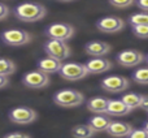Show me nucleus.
I'll use <instances>...</instances> for the list:
<instances>
[{
    "label": "nucleus",
    "mask_w": 148,
    "mask_h": 138,
    "mask_svg": "<svg viewBox=\"0 0 148 138\" xmlns=\"http://www.w3.org/2000/svg\"><path fill=\"white\" fill-rule=\"evenodd\" d=\"M14 16L22 22H36L46 17L47 9L39 3H22L14 8Z\"/></svg>",
    "instance_id": "obj_1"
},
{
    "label": "nucleus",
    "mask_w": 148,
    "mask_h": 138,
    "mask_svg": "<svg viewBox=\"0 0 148 138\" xmlns=\"http://www.w3.org/2000/svg\"><path fill=\"white\" fill-rule=\"evenodd\" d=\"M84 97L81 91L74 89H64L53 95L55 104L64 108H75L83 103Z\"/></svg>",
    "instance_id": "obj_2"
},
{
    "label": "nucleus",
    "mask_w": 148,
    "mask_h": 138,
    "mask_svg": "<svg viewBox=\"0 0 148 138\" xmlns=\"http://www.w3.org/2000/svg\"><path fill=\"white\" fill-rule=\"evenodd\" d=\"M3 43L10 47H21L31 42V35L22 29H8L0 34Z\"/></svg>",
    "instance_id": "obj_3"
},
{
    "label": "nucleus",
    "mask_w": 148,
    "mask_h": 138,
    "mask_svg": "<svg viewBox=\"0 0 148 138\" xmlns=\"http://www.w3.org/2000/svg\"><path fill=\"white\" fill-rule=\"evenodd\" d=\"M49 82H51L49 74L44 73V72L39 70V69L27 72V73H25L22 77V83L31 90L44 89V87L49 86Z\"/></svg>",
    "instance_id": "obj_4"
},
{
    "label": "nucleus",
    "mask_w": 148,
    "mask_h": 138,
    "mask_svg": "<svg viewBox=\"0 0 148 138\" xmlns=\"http://www.w3.org/2000/svg\"><path fill=\"white\" fill-rule=\"evenodd\" d=\"M44 51L49 57H55L59 60H65L72 55L70 47L68 46L66 42L56 41V39H48L44 43Z\"/></svg>",
    "instance_id": "obj_5"
},
{
    "label": "nucleus",
    "mask_w": 148,
    "mask_h": 138,
    "mask_svg": "<svg viewBox=\"0 0 148 138\" xmlns=\"http://www.w3.org/2000/svg\"><path fill=\"white\" fill-rule=\"evenodd\" d=\"M88 74L86 64H79V63H65L60 70V76L66 81H79Z\"/></svg>",
    "instance_id": "obj_6"
},
{
    "label": "nucleus",
    "mask_w": 148,
    "mask_h": 138,
    "mask_svg": "<svg viewBox=\"0 0 148 138\" xmlns=\"http://www.w3.org/2000/svg\"><path fill=\"white\" fill-rule=\"evenodd\" d=\"M46 35L49 39H56V41L66 42L74 35V28L69 23L65 22H56L49 25L46 29Z\"/></svg>",
    "instance_id": "obj_7"
},
{
    "label": "nucleus",
    "mask_w": 148,
    "mask_h": 138,
    "mask_svg": "<svg viewBox=\"0 0 148 138\" xmlns=\"http://www.w3.org/2000/svg\"><path fill=\"white\" fill-rule=\"evenodd\" d=\"M8 117L12 123L14 124H20V125H27L31 124L36 120L38 115L33 108L29 107H16L13 110L9 111L8 113Z\"/></svg>",
    "instance_id": "obj_8"
},
{
    "label": "nucleus",
    "mask_w": 148,
    "mask_h": 138,
    "mask_svg": "<svg viewBox=\"0 0 148 138\" xmlns=\"http://www.w3.org/2000/svg\"><path fill=\"white\" fill-rule=\"evenodd\" d=\"M116 60H117V63L121 67L134 68L138 67L139 64H142L146 60V56L138 50H123V51L117 54Z\"/></svg>",
    "instance_id": "obj_9"
},
{
    "label": "nucleus",
    "mask_w": 148,
    "mask_h": 138,
    "mask_svg": "<svg viewBox=\"0 0 148 138\" xmlns=\"http://www.w3.org/2000/svg\"><path fill=\"white\" fill-rule=\"evenodd\" d=\"M96 28L101 33L114 34L121 31L125 28V21L120 17H116V16H107V17H103L100 20H97Z\"/></svg>",
    "instance_id": "obj_10"
},
{
    "label": "nucleus",
    "mask_w": 148,
    "mask_h": 138,
    "mask_svg": "<svg viewBox=\"0 0 148 138\" xmlns=\"http://www.w3.org/2000/svg\"><path fill=\"white\" fill-rule=\"evenodd\" d=\"M130 82L122 76H109L101 81V89L109 92H122L129 89Z\"/></svg>",
    "instance_id": "obj_11"
},
{
    "label": "nucleus",
    "mask_w": 148,
    "mask_h": 138,
    "mask_svg": "<svg viewBox=\"0 0 148 138\" xmlns=\"http://www.w3.org/2000/svg\"><path fill=\"white\" fill-rule=\"evenodd\" d=\"M110 44L103 41H91L84 46L86 54L92 57H104L110 52Z\"/></svg>",
    "instance_id": "obj_12"
},
{
    "label": "nucleus",
    "mask_w": 148,
    "mask_h": 138,
    "mask_svg": "<svg viewBox=\"0 0 148 138\" xmlns=\"http://www.w3.org/2000/svg\"><path fill=\"white\" fill-rule=\"evenodd\" d=\"M86 68L88 69L90 74H100L109 70L112 68V63L105 57H94L86 63Z\"/></svg>",
    "instance_id": "obj_13"
},
{
    "label": "nucleus",
    "mask_w": 148,
    "mask_h": 138,
    "mask_svg": "<svg viewBox=\"0 0 148 138\" xmlns=\"http://www.w3.org/2000/svg\"><path fill=\"white\" fill-rule=\"evenodd\" d=\"M133 126L129 123H123V121H112V124L109 125L107 133L112 137L116 138H123V137H129L130 133L133 132Z\"/></svg>",
    "instance_id": "obj_14"
},
{
    "label": "nucleus",
    "mask_w": 148,
    "mask_h": 138,
    "mask_svg": "<svg viewBox=\"0 0 148 138\" xmlns=\"http://www.w3.org/2000/svg\"><path fill=\"white\" fill-rule=\"evenodd\" d=\"M62 61L59 59H55V57H44V59H40L38 61V69L47 74H53V73H60L62 68Z\"/></svg>",
    "instance_id": "obj_15"
},
{
    "label": "nucleus",
    "mask_w": 148,
    "mask_h": 138,
    "mask_svg": "<svg viewBox=\"0 0 148 138\" xmlns=\"http://www.w3.org/2000/svg\"><path fill=\"white\" fill-rule=\"evenodd\" d=\"M131 111L133 110L129 106H126L121 99H110L107 108V115L114 116V117H121V116L129 115Z\"/></svg>",
    "instance_id": "obj_16"
},
{
    "label": "nucleus",
    "mask_w": 148,
    "mask_h": 138,
    "mask_svg": "<svg viewBox=\"0 0 148 138\" xmlns=\"http://www.w3.org/2000/svg\"><path fill=\"white\" fill-rule=\"evenodd\" d=\"M109 100L104 97H95L87 102V110L91 111V112L100 115V113H107V108L109 104Z\"/></svg>",
    "instance_id": "obj_17"
},
{
    "label": "nucleus",
    "mask_w": 148,
    "mask_h": 138,
    "mask_svg": "<svg viewBox=\"0 0 148 138\" xmlns=\"http://www.w3.org/2000/svg\"><path fill=\"white\" fill-rule=\"evenodd\" d=\"M88 124L95 129V132H107L109 125L112 124V119L109 116L104 115V113H100V115H95L92 116L88 120Z\"/></svg>",
    "instance_id": "obj_18"
},
{
    "label": "nucleus",
    "mask_w": 148,
    "mask_h": 138,
    "mask_svg": "<svg viewBox=\"0 0 148 138\" xmlns=\"http://www.w3.org/2000/svg\"><path fill=\"white\" fill-rule=\"evenodd\" d=\"M70 133H72L73 138H92L95 134H96V132H95V129L87 123V124L75 125L72 129Z\"/></svg>",
    "instance_id": "obj_19"
},
{
    "label": "nucleus",
    "mask_w": 148,
    "mask_h": 138,
    "mask_svg": "<svg viewBox=\"0 0 148 138\" xmlns=\"http://www.w3.org/2000/svg\"><path fill=\"white\" fill-rule=\"evenodd\" d=\"M143 98H144V95L138 94V92H126V94L122 95L121 100H122L126 106H129L131 110H135V108H139L142 106Z\"/></svg>",
    "instance_id": "obj_20"
},
{
    "label": "nucleus",
    "mask_w": 148,
    "mask_h": 138,
    "mask_svg": "<svg viewBox=\"0 0 148 138\" xmlns=\"http://www.w3.org/2000/svg\"><path fill=\"white\" fill-rule=\"evenodd\" d=\"M16 72V64L9 59H0V76L9 77Z\"/></svg>",
    "instance_id": "obj_21"
},
{
    "label": "nucleus",
    "mask_w": 148,
    "mask_h": 138,
    "mask_svg": "<svg viewBox=\"0 0 148 138\" xmlns=\"http://www.w3.org/2000/svg\"><path fill=\"white\" fill-rule=\"evenodd\" d=\"M133 79L134 82L139 85H148V67L139 68L133 73Z\"/></svg>",
    "instance_id": "obj_22"
},
{
    "label": "nucleus",
    "mask_w": 148,
    "mask_h": 138,
    "mask_svg": "<svg viewBox=\"0 0 148 138\" xmlns=\"http://www.w3.org/2000/svg\"><path fill=\"white\" fill-rule=\"evenodd\" d=\"M129 22L131 23V26H134V25H148V12L135 13V14L130 16Z\"/></svg>",
    "instance_id": "obj_23"
},
{
    "label": "nucleus",
    "mask_w": 148,
    "mask_h": 138,
    "mask_svg": "<svg viewBox=\"0 0 148 138\" xmlns=\"http://www.w3.org/2000/svg\"><path fill=\"white\" fill-rule=\"evenodd\" d=\"M133 34L136 38L148 39V25H134Z\"/></svg>",
    "instance_id": "obj_24"
},
{
    "label": "nucleus",
    "mask_w": 148,
    "mask_h": 138,
    "mask_svg": "<svg viewBox=\"0 0 148 138\" xmlns=\"http://www.w3.org/2000/svg\"><path fill=\"white\" fill-rule=\"evenodd\" d=\"M109 1V4L112 5V7H116V8H129L131 7V5L134 4V3H136V0H108Z\"/></svg>",
    "instance_id": "obj_25"
},
{
    "label": "nucleus",
    "mask_w": 148,
    "mask_h": 138,
    "mask_svg": "<svg viewBox=\"0 0 148 138\" xmlns=\"http://www.w3.org/2000/svg\"><path fill=\"white\" fill-rule=\"evenodd\" d=\"M127 138H148V130L146 128H143V129H134Z\"/></svg>",
    "instance_id": "obj_26"
},
{
    "label": "nucleus",
    "mask_w": 148,
    "mask_h": 138,
    "mask_svg": "<svg viewBox=\"0 0 148 138\" xmlns=\"http://www.w3.org/2000/svg\"><path fill=\"white\" fill-rule=\"evenodd\" d=\"M8 14H9V8H8L5 4L0 3V21L5 20V18L8 17Z\"/></svg>",
    "instance_id": "obj_27"
},
{
    "label": "nucleus",
    "mask_w": 148,
    "mask_h": 138,
    "mask_svg": "<svg viewBox=\"0 0 148 138\" xmlns=\"http://www.w3.org/2000/svg\"><path fill=\"white\" fill-rule=\"evenodd\" d=\"M4 138H30V136H29V134H25V133H18V132H16V133L7 134Z\"/></svg>",
    "instance_id": "obj_28"
},
{
    "label": "nucleus",
    "mask_w": 148,
    "mask_h": 138,
    "mask_svg": "<svg viewBox=\"0 0 148 138\" xmlns=\"http://www.w3.org/2000/svg\"><path fill=\"white\" fill-rule=\"evenodd\" d=\"M136 5L144 12H148V0H136Z\"/></svg>",
    "instance_id": "obj_29"
},
{
    "label": "nucleus",
    "mask_w": 148,
    "mask_h": 138,
    "mask_svg": "<svg viewBox=\"0 0 148 138\" xmlns=\"http://www.w3.org/2000/svg\"><path fill=\"white\" fill-rule=\"evenodd\" d=\"M8 85H9V79H8V77L0 76V89H4V87H7Z\"/></svg>",
    "instance_id": "obj_30"
},
{
    "label": "nucleus",
    "mask_w": 148,
    "mask_h": 138,
    "mask_svg": "<svg viewBox=\"0 0 148 138\" xmlns=\"http://www.w3.org/2000/svg\"><path fill=\"white\" fill-rule=\"evenodd\" d=\"M140 108H143L144 111H148V95H144V98H143V103H142Z\"/></svg>",
    "instance_id": "obj_31"
},
{
    "label": "nucleus",
    "mask_w": 148,
    "mask_h": 138,
    "mask_svg": "<svg viewBox=\"0 0 148 138\" xmlns=\"http://www.w3.org/2000/svg\"><path fill=\"white\" fill-rule=\"evenodd\" d=\"M60 3H70V1H74V0H57Z\"/></svg>",
    "instance_id": "obj_32"
},
{
    "label": "nucleus",
    "mask_w": 148,
    "mask_h": 138,
    "mask_svg": "<svg viewBox=\"0 0 148 138\" xmlns=\"http://www.w3.org/2000/svg\"><path fill=\"white\" fill-rule=\"evenodd\" d=\"M144 128H146V129H147V130H148V121H147V123H146V124H144Z\"/></svg>",
    "instance_id": "obj_33"
},
{
    "label": "nucleus",
    "mask_w": 148,
    "mask_h": 138,
    "mask_svg": "<svg viewBox=\"0 0 148 138\" xmlns=\"http://www.w3.org/2000/svg\"><path fill=\"white\" fill-rule=\"evenodd\" d=\"M146 61L148 63V55H147V56H146Z\"/></svg>",
    "instance_id": "obj_34"
}]
</instances>
